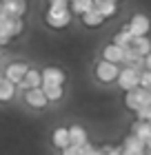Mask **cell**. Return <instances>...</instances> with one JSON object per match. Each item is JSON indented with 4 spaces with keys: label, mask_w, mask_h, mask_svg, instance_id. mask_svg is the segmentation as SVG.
Wrapping results in <instances>:
<instances>
[{
    "label": "cell",
    "mask_w": 151,
    "mask_h": 155,
    "mask_svg": "<svg viewBox=\"0 0 151 155\" xmlns=\"http://www.w3.org/2000/svg\"><path fill=\"white\" fill-rule=\"evenodd\" d=\"M71 22V13L67 7H49L47 11V25L51 29H64Z\"/></svg>",
    "instance_id": "1"
},
{
    "label": "cell",
    "mask_w": 151,
    "mask_h": 155,
    "mask_svg": "<svg viewBox=\"0 0 151 155\" xmlns=\"http://www.w3.org/2000/svg\"><path fill=\"white\" fill-rule=\"evenodd\" d=\"M118 75H120V69L116 62L102 60L96 64V78L100 82H113V80H118Z\"/></svg>",
    "instance_id": "2"
},
{
    "label": "cell",
    "mask_w": 151,
    "mask_h": 155,
    "mask_svg": "<svg viewBox=\"0 0 151 155\" xmlns=\"http://www.w3.org/2000/svg\"><path fill=\"white\" fill-rule=\"evenodd\" d=\"M140 73H142V71L131 69V67L122 69L120 75H118V84H120L125 91H131V89H136V87H140Z\"/></svg>",
    "instance_id": "3"
},
{
    "label": "cell",
    "mask_w": 151,
    "mask_h": 155,
    "mask_svg": "<svg viewBox=\"0 0 151 155\" xmlns=\"http://www.w3.org/2000/svg\"><path fill=\"white\" fill-rule=\"evenodd\" d=\"M125 29L131 33V36H136V38H140V36H147L149 33V29H151V22H149V18L147 16H133L131 18V22H129Z\"/></svg>",
    "instance_id": "4"
},
{
    "label": "cell",
    "mask_w": 151,
    "mask_h": 155,
    "mask_svg": "<svg viewBox=\"0 0 151 155\" xmlns=\"http://www.w3.org/2000/svg\"><path fill=\"white\" fill-rule=\"evenodd\" d=\"M27 71H29V67H27L25 62H11V64L5 69V78H7V80H11L13 84H20L25 80Z\"/></svg>",
    "instance_id": "5"
},
{
    "label": "cell",
    "mask_w": 151,
    "mask_h": 155,
    "mask_svg": "<svg viewBox=\"0 0 151 155\" xmlns=\"http://www.w3.org/2000/svg\"><path fill=\"white\" fill-rule=\"evenodd\" d=\"M25 102L31 104V107H36V109H45L47 102H49V97L45 95V89H42V87H36V89H27Z\"/></svg>",
    "instance_id": "6"
},
{
    "label": "cell",
    "mask_w": 151,
    "mask_h": 155,
    "mask_svg": "<svg viewBox=\"0 0 151 155\" xmlns=\"http://www.w3.org/2000/svg\"><path fill=\"white\" fill-rule=\"evenodd\" d=\"M9 18H22L27 11V0H0Z\"/></svg>",
    "instance_id": "7"
},
{
    "label": "cell",
    "mask_w": 151,
    "mask_h": 155,
    "mask_svg": "<svg viewBox=\"0 0 151 155\" xmlns=\"http://www.w3.org/2000/svg\"><path fill=\"white\" fill-rule=\"evenodd\" d=\"M145 149H147V144L142 142L138 135L125 137V144H122V151H125V155H145Z\"/></svg>",
    "instance_id": "8"
},
{
    "label": "cell",
    "mask_w": 151,
    "mask_h": 155,
    "mask_svg": "<svg viewBox=\"0 0 151 155\" xmlns=\"http://www.w3.org/2000/svg\"><path fill=\"white\" fill-rule=\"evenodd\" d=\"M125 53H127V49H122L120 45H107L105 47V51H102V58L105 60H109V62H116V64H120V62H125Z\"/></svg>",
    "instance_id": "9"
},
{
    "label": "cell",
    "mask_w": 151,
    "mask_h": 155,
    "mask_svg": "<svg viewBox=\"0 0 151 155\" xmlns=\"http://www.w3.org/2000/svg\"><path fill=\"white\" fill-rule=\"evenodd\" d=\"M64 82V73L56 67H47L42 71V84H62Z\"/></svg>",
    "instance_id": "10"
},
{
    "label": "cell",
    "mask_w": 151,
    "mask_h": 155,
    "mask_svg": "<svg viewBox=\"0 0 151 155\" xmlns=\"http://www.w3.org/2000/svg\"><path fill=\"white\" fill-rule=\"evenodd\" d=\"M93 7H96L105 18H111L113 13L118 11V5L113 2V0H93Z\"/></svg>",
    "instance_id": "11"
},
{
    "label": "cell",
    "mask_w": 151,
    "mask_h": 155,
    "mask_svg": "<svg viewBox=\"0 0 151 155\" xmlns=\"http://www.w3.org/2000/svg\"><path fill=\"white\" fill-rule=\"evenodd\" d=\"M25 89H36V87H40L42 84V71H36V69H29L25 75V80L20 82Z\"/></svg>",
    "instance_id": "12"
},
{
    "label": "cell",
    "mask_w": 151,
    "mask_h": 155,
    "mask_svg": "<svg viewBox=\"0 0 151 155\" xmlns=\"http://www.w3.org/2000/svg\"><path fill=\"white\" fill-rule=\"evenodd\" d=\"M13 93H16V84L2 75V80H0V102H9Z\"/></svg>",
    "instance_id": "13"
},
{
    "label": "cell",
    "mask_w": 151,
    "mask_h": 155,
    "mask_svg": "<svg viewBox=\"0 0 151 155\" xmlns=\"http://www.w3.org/2000/svg\"><path fill=\"white\" fill-rule=\"evenodd\" d=\"M82 22L87 25V27H100V25L105 22V16H102V13H100V11L96 9V7H93L91 11L82 13Z\"/></svg>",
    "instance_id": "14"
},
{
    "label": "cell",
    "mask_w": 151,
    "mask_h": 155,
    "mask_svg": "<svg viewBox=\"0 0 151 155\" xmlns=\"http://www.w3.org/2000/svg\"><path fill=\"white\" fill-rule=\"evenodd\" d=\"M71 144V137H69V129H56L53 131V146H58V149H67Z\"/></svg>",
    "instance_id": "15"
},
{
    "label": "cell",
    "mask_w": 151,
    "mask_h": 155,
    "mask_svg": "<svg viewBox=\"0 0 151 155\" xmlns=\"http://www.w3.org/2000/svg\"><path fill=\"white\" fill-rule=\"evenodd\" d=\"M69 137H71V144H78V146H82V144H87V131L82 129V126H69Z\"/></svg>",
    "instance_id": "16"
},
{
    "label": "cell",
    "mask_w": 151,
    "mask_h": 155,
    "mask_svg": "<svg viewBox=\"0 0 151 155\" xmlns=\"http://www.w3.org/2000/svg\"><path fill=\"white\" fill-rule=\"evenodd\" d=\"M133 135H138L142 142H147V140L151 137V124L145 122V120H138V122L133 124Z\"/></svg>",
    "instance_id": "17"
},
{
    "label": "cell",
    "mask_w": 151,
    "mask_h": 155,
    "mask_svg": "<svg viewBox=\"0 0 151 155\" xmlns=\"http://www.w3.org/2000/svg\"><path fill=\"white\" fill-rule=\"evenodd\" d=\"M91 9H93V0H71V11L76 16H82Z\"/></svg>",
    "instance_id": "18"
},
{
    "label": "cell",
    "mask_w": 151,
    "mask_h": 155,
    "mask_svg": "<svg viewBox=\"0 0 151 155\" xmlns=\"http://www.w3.org/2000/svg\"><path fill=\"white\" fill-rule=\"evenodd\" d=\"M45 95L49 97V102H58L62 97V84H42Z\"/></svg>",
    "instance_id": "19"
},
{
    "label": "cell",
    "mask_w": 151,
    "mask_h": 155,
    "mask_svg": "<svg viewBox=\"0 0 151 155\" xmlns=\"http://www.w3.org/2000/svg\"><path fill=\"white\" fill-rule=\"evenodd\" d=\"M131 49H133L136 53H140V55H147V53L151 51V42H149V38H145V36L133 38V45H131Z\"/></svg>",
    "instance_id": "20"
},
{
    "label": "cell",
    "mask_w": 151,
    "mask_h": 155,
    "mask_svg": "<svg viewBox=\"0 0 151 155\" xmlns=\"http://www.w3.org/2000/svg\"><path fill=\"white\" fill-rule=\"evenodd\" d=\"M133 38H136V36H131V33H129V31L125 29V31L116 33V38H113V42H116V45H120L122 49H131V45H133Z\"/></svg>",
    "instance_id": "21"
},
{
    "label": "cell",
    "mask_w": 151,
    "mask_h": 155,
    "mask_svg": "<svg viewBox=\"0 0 151 155\" xmlns=\"http://www.w3.org/2000/svg\"><path fill=\"white\" fill-rule=\"evenodd\" d=\"M89 151V144H82V146H78V144H69L67 149H62L64 155H87Z\"/></svg>",
    "instance_id": "22"
},
{
    "label": "cell",
    "mask_w": 151,
    "mask_h": 155,
    "mask_svg": "<svg viewBox=\"0 0 151 155\" xmlns=\"http://www.w3.org/2000/svg\"><path fill=\"white\" fill-rule=\"evenodd\" d=\"M140 87L142 89H151V71L145 69V71L140 73Z\"/></svg>",
    "instance_id": "23"
},
{
    "label": "cell",
    "mask_w": 151,
    "mask_h": 155,
    "mask_svg": "<svg viewBox=\"0 0 151 155\" xmlns=\"http://www.w3.org/2000/svg\"><path fill=\"white\" fill-rule=\"evenodd\" d=\"M136 113H138V120H145V122H149V120H151V104H145V107L138 109Z\"/></svg>",
    "instance_id": "24"
},
{
    "label": "cell",
    "mask_w": 151,
    "mask_h": 155,
    "mask_svg": "<svg viewBox=\"0 0 151 155\" xmlns=\"http://www.w3.org/2000/svg\"><path fill=\"white\" fill-rule=\"evenodd\" d=\"M71 0H49V7H69Z\"/></svg>",
    "instance_id": "25"
},
{
    "label": "cell",
    "mask_w": 151,
    "mask_h": 155,
    "mask_svg": "<svg viewBox=\"0 0 151 155\" xmlns=\"http://www.w3.org/2000/svg\"><path fill=\"white\" fill-rule=\"evenodd\" d=\"M145 69H149V71H151V51L145 55Z\"/></svg>",
    "instance_id": "26"
},
{
    "label": "cell",
    "mask_w": 151,
    "mask_h": 155,
    "mask_svg": "<svg viewBox=\"0 0 151 155\" xmlns=\"http://www.w3.org/2000/svg\"><path fill=\"white\" fill-rule=\"evenodd\" d=\"M145 144H147V149H149V151H151V137H149V140H147V142H145Z\"/></svg>",
    "instance_id": "27"
},
{
    "label": "cell",
    "mask_w": 151,
    "mask_h": 155,
    "mask_svg": "<svg viewBox=\"0 0 151 155\" xmlns=\"http://www.w3.org/2000/svg\"><path fill=\"white\" fill-rule=\"evenodd\" d=\"M0 80H2V73H0Z\"/></svg>",
    "instance_id": "28"
},
{
    "label": "cell",
    "mask_w": 151,
    "mask_h": 155,
    "mask_svg": "<svg viewBox=\"0 0 151 155\" xmlns=\"http://www.w3.org/2000/svg\"><path fill=\"white\" fill-rule=\"evenodd\" d=\"M113 2H118V0H113Z\"/></svg>",
    "instance_id": "29"
},
{
    "label": "cell",
    "mask_w": 151,
    "mask_h": 155,
    "mask_svg": "<svg viewBox=\"0 0 151 155\" xmlns=\"http://www.w3.org/2000/svg\"><path fill=\"white\" fill-rule=\"evenodd\" d=\"M149 124H151V120H149Z\"/></svg>",
    "instance_id": "30"
},
{
    "label": "cell",
    "mask_w": 151,
    "mask_h": 155,
    "mask_svg": "<svg viewBox=\"0 0 151 155\" xmlns=\"http://www.w3.org/2000/svg\"><path fill=\"white\" fill-rule=\"evenodd\" d=\"M149 155H151V151H149Z\"/></svg>",
    "instance_id": "31"
}]
</instances>
